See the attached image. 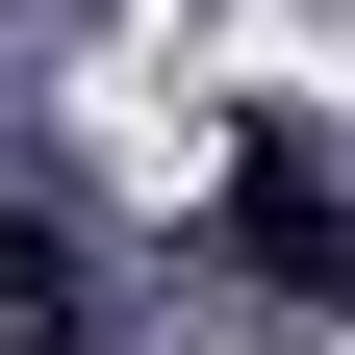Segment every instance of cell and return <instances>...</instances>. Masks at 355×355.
<instances>
[{
  "label": "cell",
  "instance_id": "obj_2",
  "mask_svg": "<svg viewBox=\"0 0 355 355\" xmlns=\"http://www.w3.org/2000/svg\"><path fill=\"white\" fill-rule=\"evenodd\" d=\"M0 355H76V279H51V203H0Z\"/></svg>",
  "mask_w": 355,
  "mask_h": 355
},
{
  "label": "cell",
  "instance_id": "obj_1",
  "mask_svg": "<svg viewBox=\"0 0 355 355\" xmlns=\"http://www.w3.org/2000/svg\"><path fill=\"white\" fill-rule=\"evenodd\" d=\"M229 254H254L279 304H330V279H355V178H330V153H229Z\"/></svg>",
  "mask_w": 355,
  "mask_h": 355
}]
</instances>
